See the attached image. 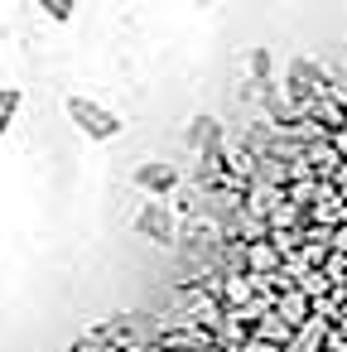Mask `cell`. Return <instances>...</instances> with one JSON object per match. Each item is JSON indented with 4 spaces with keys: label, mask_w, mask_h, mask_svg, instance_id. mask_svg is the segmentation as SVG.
Segmentation results:
<instances>
[{
    "label": "cell",
    "mask_w": 347,
    "mask_h": 352,
    "mask_svg": "<svg viewBox=\"0 0 347 352\" xmlns=\"http://www.w3.org/2000/svg\"><path fill=\"white\" fill-rule=\"evenodd\" d=\"M68 116H73V126L87 131L92 140H116V135H121V116L107 111V107L92 102V97H68Z\"/></svg>",
    "instance_id": "obj_1"
},
{
    "label": "cell",
    "mask_w": 347,
    "mask_h": 352,
    "mask_svg": "<svg viewBox=\"0 0 347 352\" xmlns=\"http://www.w3.org/2000/svg\"><path fill=\"white\" fill-rule=\"evenodd\" d=\"M135 232H140V236H150L155 246H174V241H179V222H174V212L164 208V198H150V203L140 208Z\"/></svg>",
    "instance_id": "obj_2"
},
{
    "label": "cell",
    "mask_w": 347,
    "mask_h": 352,
    "mask_svg": "<svg viewBox=\"0 0 347 352\" xmlns=\"http://www.w3.org/2000/svg\"><path fill=\"white\" fill-rule=\"evenodd\" d=\"M318 92H323V68H318L313 58H294V63H289V97H294L299 107H309Z\"/></svg>",
    "instance_id": "obj_3"
},
{
    "label": "cell",
    "mask_w": 347,
    "mask_h": 352,
    "mask_svg": "<svg viewBox=\"0 0 347 352\" xmlns=\"http://www.w3.org/2000/svg\"><path fill=\"white\" fill-rule=\"evenodd\" d=\"M135 188H145V193L164 198V193H174V188H179V169H174V164H164V160H150V164H140V169H135Z\"/></svg>",
    "instance_id": "obj_4"
},
{
    "label": "cell",
    "mask_w": 347,
    "mask_h": 352,
    "mask_svg": "<svg viewBox=\"0 0 347 352\" xmlns=\"http://www.w3.org/2000/svg\"><path fill=\"white\" fill-rule=\"evenodd\" d=\"M20 87H0V131H10V121H15V111H20Z\"/></svg>",
    "instance_id": "obj_5"
},
{
    "label": "cell",
    "mask_w": 347,
    "mask_h": 352,
    "mask_svg": "<svg viewBox=\"0 0 347 352\" xmlns=\"http://www.w3.org/2000/svg\"><path fill=\"white\" fill-rule=\"evenodd\" d=\"M304 314H309V299H304V294H284V304H280V318H284V323H299Z\"/></svg>",
    "instance_id": "obj_6"
},
{
    "label": "cell",
    "mask_w": 347,
    "mask_h": 352,
    "mask_svg": "<svg viewBox=\"0 0 347 352\" xmlns=\"http://www.w3.org/2000/svg\"><path fill=\"white\" fill-rule=\"evenodd\" d=\"M251 73H256V78H260V73H270V54H260V49H256V54H251Z\"/></svg>",
    "instance_id": "obj_7"
},
{
    "label": "cell",
    "mask_w": 347,
    "mask_h": 352,
    "mask_svg": "<svg viewBox=\"0 0 347 352\" xmlns=\"http://www.w3.org/2000/svg\"><path fill=\"white\" fill-rule=\"evenodd\" d=\"M251 265H275V251H265V246H251Z\"/></svg>",
    "instance_id": "obj_8"
},
{
    "label": "cell",
    "mask_w": 347,
    "mask_h": 352,
    "mask_svg": "<svg viewBox=\"0 0 347 352\" xmlns=\"http://www.w3.org/2000/svg\"><path fill=\"white\" fill-rule=\"evenodd\" d=\"M342 246H347V236H337V251H342Z\"/></svg>",
    "instance_id": "obj_9"
}]
</instances>
